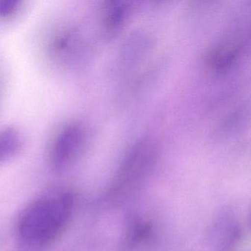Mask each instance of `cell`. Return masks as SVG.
Masks as SVG:
<instances>
[{
    "label": "cell",
    "mask_w": 251,
    "mask_h": 251,
    "mask_svg": "<svg viewBox=\"0 0 251 251\" xmlns=\"http://www.w3.org/2000/svg\"><path fill=\"white\" fill-rule=\"evenodd\" d=\"M22 137L20 132L12 127L0 131V161L12 156L21 147Z\"/></svg>",
    "instance_id": "5b68a950"
},
{
    "label": "cell",
    "mask_w": 251,
    "mask_h": 251,
    "mask_svg": "<svg viewBox=\"0 0 251 251\" xmlns=\"http://www.w3.org/2000/svg\"><path fill=\"white\" fill-rule=\"evenodd\" d=\"M84 141L83 129L77 125L64 127L54 142L51 161L55 169L62 170L70 166L81 150Z\"/></svg>",
    "instance_id": "3957f363"
},
{
    "label": "cell",
    "mask_w": 251,
    "mask_h": 251,
    "mask_svg": "<svg viewBox=\"0 0 251 251\" xmlns=\"http://www.w3.org/2000/svg\"><path fill=\"white\" fill-rule=\"evenodd\" d=\"M126 8L123 5L113 2L107 9L105 24L107 30L110 33H114L115 30L120 28L126 17Z\"/></svg>",
    "instance_id": "8992f818"
},
{
    "label": "cell",
    "mask_w": 251,
    "mask_h": 251,
    "mask_svg": "<svg viewBox=\"0 0 251 251\" xmlns=\"http://www.w3.org/2000/svg\"><path fill=\"white\" fill-rule=\"evenodd\" d=\"M156 146L150 139L138 142L122 163L110 187L109 199L120 202L143 183L156 162Z\"/></svg>",
    "instance_id": "7a4b0ae2"
},
{
    "label": "cell",
    "mask_w": 251,
    "mask_h": 251,
    "mask_svg": "<svg viewBox=\"0 0 251 251\" xmlns=\"http://www.w3.org/2000/svg\"><path fill=\"white\" fill-rule=\"evenodd\" d=\"M18 1L15 0H2L0 1V16L8 17L17 10Z\"/></svg>",
    "instance_id": "52a82bcc"
},
{
    "label": "cell",
    "mask_w": 251,
    "mask_h": 251,
    "mask_svg": "<svg viewBox=\"0 0 251 251\" xmlns=\"http://www.w3.org/2000/svg\"><path fill=\"white\" fill-rule=\"evenodd\" d=\"M240 50L239 44L234 39H223L217 42L205 53V68L214 74H221L227 71L237 61Z\"/></svg>",
    "instance_id": "277c9868"
},
{
    "label": "cell",
    "mask_w": 251,
    "mask_h": 251,
    "mask_svg": "<svg viewBox=\"0 0 251 251\" xmlns=\"http://www.w3.org/2000/svg\"><path fill=\"white\" fill-rule=\"evenodd\" d=\"M73 205V195L69 192L36 201L22 217L19 226L20 236L32 245L50 243L67 226Z\"/></svg>",
    "instance_id": "6da1fadb"
}]
</instances>
